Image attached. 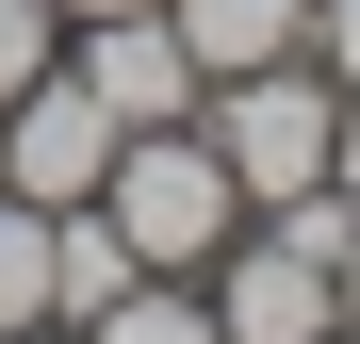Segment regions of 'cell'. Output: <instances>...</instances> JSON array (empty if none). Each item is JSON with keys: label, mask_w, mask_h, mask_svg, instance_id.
Wrapping results in <instances>:
<instances>
[{"label": "cell", "mask_w": 360, "mask_h": 344, "mask_svg": "<svg viewBox=\"0 0 360 344\" xmlns=\"http://www.w3.org/2000/svg\"><path fill=\"white\" fill-rule=\"evenodd\" d=\"M98 213L131 229V262H148V279H197L229 229H246V181H229V148L197 132V115H164V132H115Z\"/></svg>", "instance_id": "obj_1"}, {"label": "cell", "mask_w": 360, "mask_h": 344, "mask_svg": "<svg viewBox=\"0 0 360 344\" xmlns=\"http://www.w3.org/2000/svg\"><path fill=\"white\" fill-rule=\"evenodd\" d=\"M197 132L229 148V181H246V213H295V197L328 181L344 82L311 66V49H278V66H246V82H213V98H197Z\"/></svg>", "instance_id": "obj_2"}, {"label": "cell", "mask_w": 360, "mask_h": 344, "mask_svg": "<svg viewBox=\"0 0 360 344\" xmlns=\"http://www.w3.org/2000/svg\"><path fill=\"white\" fill-rule=\"evenodd\" d=\"M98 164H115V98L82 66H33L17 98H0V197L66 213V197H98Z\"/></svg>", "instance_id": "obj_3"}, {"label": "cell", "mask_w": 360, "mask_h": 344, "mask_svg": "<svg viewBox=\"0 0 360 344\" xmlns=\"http://www.w3.org/2000/svg\"><path fill=\"white\" fill-rule=\"evenodd\" d=\"M180 17V49H197V82H246V66H278V49H311V0H164Z\"/></svg>", "instance_id": "obj_4"}, {"label": "cell", "mask_w": 360, "mask_h": 344, "mask_svg": "<svg viewBox=\"0 0 360 344\" xmlns=\"http://www.w3.org/2000/svg\"><path fill=\"white\" fill-rule=\"evenodd\" d=\"M131 279H148V262H131V229H115L98 197H66V213H49V312H66V328H82V312H115Z\"/></svg>", "instance_id": "obj_5"}, {"label": "cell", "mask_w": 360, "mask_h": 344, "mask_svg": "<svg viewBox=\"0 0 360 344\" xmlns=\"http://www.w3.org/2000/svg\"><path fill=\"white\" fill-rule=\"evenodd\" d=\"M82 344H229V328H213L197 279H131L115 312H82Z\"/></svg>", "instance_id": "obj_6"}, {"label": "cell", "mask_w": 360, "mask_h": 344, "mask_svg": "<svg viewBox=\"0 0 360 344\" xmlns=\"http://www.w3.org/2000/svg\"><path fill=\"white\" fill-rule=\"evenodd\" d=\"M33 312H49V213L0 197V328H33Z\"/></svg>", "instance_id": "obj_7"}, {"label": "cell", "mask_w": 360, "mask_h": 344, "mask_svg": "<svg viewBox=\"0 0 360 344\" xmlns=\"http://www.w3.org/2000/svg\"><path fill=\"white\" fill-rule=\"evenodd\" d=\"M33 66H66V17H49V0H0V98H17Z\"/></svg>", "instance_id": "obj_8"}, {"label": "cell", "mask_w": 360, "mask_h": 344, "mask_svg": "<svg viewBox=\"0 0 360 344\" xmlns=\"http://www.w3.org/2000/svg\"><path fill=\"white\" fill-rule=\"evenodd\" d=\"M311 66H328V82L360 98V0H311Z\"/></svg>", "instance_id": "obj_9"}, {"label": "cell", "mask_w": 360, "mask_h": 344, "mask_svg": "<svg viewBox=\"0 0 360 344\" xmlns=\"http://www.w3.org/2000/svg\"><path fill=\"white\" fill-rule=\"evenodd\" d=\"M328 181H344V197H360V98H344V132H328Z\"/></svg>", "instance_id": "obj_10"}, {"label": "cell", "mask_w": 360, "mask_h": 344, "mask_svg": "<svg viewBox=\"0 0 360 344\" xmlns=\"http://www.w3.org/2000/svg\"><path fill=\"white\" fill-rule=\"evenodd\" d=\"M0 344H82V328H66V312H33V328H0Z\"/></svg>", "instance_id": "obj_11"}, {"label": "cell", "mask_w": 360, "mask_h": 344, "mask_svg": "<svg viewBox=\"0 0 360 344\" xmlns=\"http://www.w3.org/2000/svg\"><path fill=\"white\" fill-rule=\"evenodd\" d=\"M328 279H344V328H360V229H344V262H328Z\"/></svg>", "instance_id": "obj_12"}, {"label": "cell", "mask_w": 360, "mask_h": 344, "mask_svg": "<svg viewBox=\"0 0 360 344\" xmlns=\"http://www.w3.org/2000/svg\"><path fill=\"white\" fill-rule=\"evenodd\" d=\"M49 17H131V0H49Z\"/></svg>", "instance_id": "obj_13"}]
</instances>
